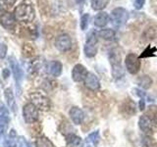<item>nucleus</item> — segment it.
<instances>
[{"instance_id":"obj_24","label":"nucleus","mask_w":157,"mask_h":147,"mask_svg":"<svg viewBox=\"0 0 157 147\" xmlns=\"http://www.w3.org/2000/svg\"><path fill=\"white\" fill-rule=\"evenodd\" d=\"M157 49L155 47H151L150 45L147 46L144 52L140 54V58H148V57H154L155 56V53H156Z\"/></svg>"},{"instance_id":"obj_14","label":"nucleus","mask_w":157,"mask_h":147,"mask_svg":"<svg viewBox=\"0 0 157 147\" xmlns=\"http://www.w3.org/2000/svg\"><path fill=\"white\" fill-rule=\"evenodd\" d=\"M121 111L124 115L126 116H134L136 113V104L135 102L132 101L130 98H128L124 101V103L121 106Z\"/></svg>"},{"instance_id":"obj_19","label":"nucleus","mask_w":157,"mask_h":147,"mask_svg":"<svg viewBox=\"0 0 157 147\" xmlns=\"http://www.w3.org/2000/svg\"><path fill=\"white\" fill-rule=\"evenodd\" d=\"M137 85L141 89H148L152 85V78L147 75L141 76L137 80Z\"/></svg>"},{"instance_id":"obj_15","label":"nucleus","mask_w":157,"mask_h":147,"mask_svg":"<svg viewBox=\"0 0 157 147\" xmlns=\"http://www.w3.org/2000/svg\"><path fill=\"white\" fill-rule=\"evenodd\" d=\"M62 64L59 61H51L47 64V72L52 77H59L62 73Z\"/></svg>"},{"instance_id":"obj_25","label":"nucleus","mask_w":157,"mask_h":147,"mask_svg":"<svg viewBox=\"0 0 157 147\" xmlns=\"http://www.w3.org/2000/svg\"><path fill=\"white\" fill-rule=\"evenodd\" d=\"M5 97H6V99H7L8 105L12 109V111L15 113L16 111H15V107H14V96H13L12 91H11V89H10V88H8V89L5 90Z\"/></svg>"},{"instance_id":"obj_16","label":"nucleus","mask_w":157,"mask_h":147,"mask_svg":"<svg viewBox=\"0 0 157 147\" xmlns=\"http://www.w3.org/2000/svg\"><path fill=\"white\" fill-rule=\"evenodd\" d=\"M109 22V15L106 12H99L94 17V24L98 28H104Z\"/></svg>"},{"instance_id":"obj_20","label":"nucleus","mask_w":157,"mask_h":147,"mask_svg":"<svg viewBox=\"0 0 157 147\" xmlns=\"http://www.w3.org/2000/svg\"><path fill=\"white\" fill-rule=\"evenodd\" d=\"M109 0H91V8L94 11H100L107 7Z\"/></svg>"},{"instance_id":"obj_29","label":"nucleus","mask_w":157,"mask_h":147,"mask_svg":"<svg viewBox=\"0 0 157 147\" xmlns=\"http://www.w3.org/2000/svg\"><path fill=\"white\" fill-rule=\"evenodd\" d=\"M139 108L140 111H144L145 109V99H144V98H140L139 102Z\"/></svg>"},{"instance_id":"obj_18","label":"nucleus","mask_w":157,"mask_h":147,"mask_svg":"<svg viewBox=\"0 0 157 147\" xmlns=\"http://www.w3.org/2000/svg\"><path fill=\"white\" fill-rule=\"evenodd\" d=\"M66 142L67 145L70 147H80L82 144V138L76 134H68L66 135Z\"/></svg>"},{"instance_id":"obj_7","label":"nucleus","mask_w":157,"mask_h":147,"mask_svg":"<svg viewBox=\"0 0 157 147\" xmlns=\"http://www.w3.org/2000/svg\"><path fill=\"white\" fill-rule=\"evenodd\" d=\"M24 119L28 124H33L38 120V109L32 102L27 103L23 108Z\"/></svg>"},{"instance_id":"obj_4","label":"nucleus","mask_w":157,"mask_h":147,"mask_svg":"<svg viewBox=\"0 0 157 147\" xmlns=\"http://www.w3.org/2000/svg\"><path fill=\"white\" fill-rule=\"evenodd\" d=\"M156 125H157V123L147 114L140 116L139 120L140 129L146 135H151L154 134L156 130Z\"/></svg>"},{"instance_id":"obj_1","label":"nucleus","mask_w":157,"mask_h":147,"mask_svg":"<svg viewBox=\"0 0 157 147\" xmlns=\"http://www.w3.org/2000/svg\"><path fill=\"white\" fill-rule=\"evenodd\" d=\"M109 61L111 65V73L112 77L118 80L122 78L125 75L124 69L122 66V58H121V52L118 48H113L109 51Z\"/></svg>"},{"instance_id":"obj_12","label":"nucleus","mask_w":157,"mask_h":147,"mask_svg":"<svg viewBox=\"0 0 157 147\" xmlns=\"http://www.w3.org/2000/svg\"><path fill=\"white\" fill-rule=\"evenodd\" d=\"M85 85L86 88H88L90 90L96 91L100 88V81L98 80V77L92 73H88V75L86 76L85 80Z\"/></svg>"},{"instance_id":"obj_21","label":"nucleus","mask_w":157,"mask_h":147,"mask_svg":"<svg viewBox=\"0 0 157 147\" xmlns=\"http://www.w3.org/2000/svg\"><path fill=\"white\" fill-rule=\"evenodd\" d=\"M36 147H55L47 137H44V136L38 137L36 140Z\"/></svg>"},{"instance_id":"obj_3","label":"nucleus","mask_w":157,"mask_h":147,"mask_svg":"<svg viewBox=\"0 0 157 147\" xmlns=\"http://www.w3.org/2000/svg\"><path fill=\"white\" fill-rule=\"evenodd\" d=\"M110 19L112 24L116 28H121L127 23L128 19H129V13H128V11L125 8L118 7L112 10Z\"/></svg>"},{"instance_id":"obj_17","label":"nucleus","mask_w":157,"mask_h":147,"mask_svg":"<svg viewBox=\"0 0 157 147\" xmlns=\"http://www.w3.org/2000/svg\"><path fill=\"white\" fill-rule=\"evenodd\" d=\"M98 36L104 40L107 41H113L116 40V32L112 28H103L98 32Z\"/></svg>"},{"instance_id":"obj_23","label":"nucleus","mask_w":157,"mask_h":147,"mask_svg":"<svg viewBox=\"0 0 157 147\" xmlns=\"http://www.w3.org/2000/svg\"><path fill=\"white\" fill-rule=\"evenodd\" d=\"M11 66H12V70L14 73V76H15V80H16L19 83L22 78V70L20 69L18 63L16 61H11Z\"/></svg>"},{"instance_id":"obj_22","label":"nucleus","mask_w":157,"mask_h":147,"mask_svg":"<svg viewBox=\"0 0 157 147\" xmlns=\"http://www.w3.org/2000/svg\"><path fill=\"white\" fill-rule=\"evenodd\" d=\"M99 140H100V135H99V131L95 130L91 132V134H88V136L86 137V141L87 142H90L94 146H97L98 143H99Z\"/></svg>"},{"instance_id":"obj_9","label":"nucleus","mask_w":157,"mask_h":147,"mask_svg":"<svg viewBox=\"0 0 157 147\" xmlns=\"http://www.w3.org/2000/svg\"><path fill=\"white\" fill-rule=\"evenodd\" d=\"M72 39L69 34H60L59 36H57L55 40V46L59 51L61 52H67L69 50H71L72 48Z\"/></svg>"},{"instance_id":"obj_5","label":"nucleus","mask_w":157,"mask_h":147,"mask_svg":"<svg viewBox=\"0 0 157 147\" xmlns=\"http://www.w3.org/2000/svg\"><path fill=\"white\" fill-rule=\"evenodd\" d=\"M83 52H85V55L88 58H92L96 55L97 37H96V33L93 31L87 34L85 46H83Z\"/></svg>"},{"instance_id":"obj_32","label":"nucleus","mask_w":157,"mask_h":147,"mask_svg":"<svg viewBox=\"0 0 157 147\" xmlns=\"http://www.w3.org/2000/svg\"><path fill=\"white\" fill-rule=\"evenodd\" d=\"M86 147H91V146H90V145H88V146H86Z\"/></svg>"},{"instance_id":"obj_8","label":"nucleus","mask_w":157,"mask_h":147,"mask_svg":"<svg viewBox=\"0 0 157 147\" xmlns=\"http://www.w3.org/2000/svg\"><path fill=\"white\" fill-rule=\"evenodd\" d=\"M126 69L132 75H136L139 73L140 69V57H137L135 53H130L126 56L125 59Z\"/></svg>"},{"instance_id":"obj_11","label":"nucleus","mask_w":157,"mask_h":147,"mask_svg":"<svg viewBox=\"0 0 157 147\" xmlns=\"http://www.w3.org/2000/svg\"><path fill=\"white\" fill-rule=\"evenodd\" d=\"M16 21L17 20L14 15L9 12H5L0 16V24H2L4 28L9 29V31L15 28V27H16Z\"/></svg>"},{"instance_id":"obj_28","label":"nucleus","mask_w":157,"mask_h":147,"mask_svg":"<svg viewBox=\"0 0 157 147\" xmlns=\"http://www.w3.org/2000/svg\"><path fill=\"white\" fill-rule=\"evenodd\" d=\"M5 146L6 147H16V141L12 139H8L5 141Z\"/></svg>"},{"instance_id":"obj_30","label":"nucleus","mask_w":157,"mask_h":147,"mask_svg":"<svg viewBox=\"0 0 157 147\" xmlns=\"http://www.w3.org/2000/svg\"><path fill=\"white\" fill-rule=\"evenodd\" d=\"M3 77L6 78L7 77H9V71L7 70V69H5V70L3 71Z\"/></svg>"},{"instance_id":"obj_26","label":"nucleus","mask_w":157,"mask_h":147,"mask_svg":"<svg viewBox=\"0 0 157 147\" xmlns=\"http://www.w3.org/2000/svg\"><path fill=\"white\" fill-rule=\"evenodd\" d=\"M88 24H90V14L86 13L81 17L80 26H81V28L82 29V31H86V29L87 28Z\"/></svg>"},{"instance_id":"obj_2","label":"nucleus","mask_w":157,"mask_h":147,"mask_svg":"<svg viewBox=\"0 0 157 147\" xmlns=\"http://www.w3.org/2000/svg\"><path fill=\"white\" fill-rule=\"evenodd\" d=\"M14 16L19 22L29 23L33 21L34 17H36V12L32 5L23 3L16 7L14 11Z\"/></svg>"},{"instance_id":"obj_27","label":"nucleus","mask_w":157,"mask_h":147,"mask_svg":"<svg viewBox=\"0 0 157 147\" xmlns=\"http://www.w3.org/2000/svg\"><path fill=\"white\" fill-rule=\"evenodd\" d=\"M144 3H145V0H135V2H134V7H135L136 10H140L142 7H144Z\"/></svg>"},{"instance_id":"obj_6","label":"nucleus","mask_w":157,"mask_h":147,"mask_svg":"<svg viewBox=\"0 0 157 147\" xmlns=\"http://www.w3.org/2000/svg\"><path fill=\"white\" fill-rule=\"evenodd\" d=\"M32 103L38 110L47 111L50 108V101L48 98L40 92H33L31 94Z\"/></svg>"},{"instance_id":"obj_31","label":"nucleus","mask_w":157,"mask_h":147,"mask_svg":"<svg viewBox=\"0 0 157 147\" xmlns=\"http://www.w3.org/2000/svg\"><path fill=\"white\" fill-rule=\"evenodd\" d=\"M16 0H4V2L6 3V4H9V5H11V4H13Z\"/></svg>"},{"instance_id":"obj_13","label":"nucleus","mask_w":157,"mask_h":147,"mask_svg":"<svg viewBox=\"0 0 157 147\" xmlns=\"http://www.w3.org/2000/svg\"><path fill=\"white\" fill-rule=\"evenodd\" d=\"M71 117V120L75 125H81L85 120V113L78 107H73L71 108L70 112H69Z\"/></svg>"},{"instance_id":"obj_10","label":"nucleus","mask_w":157,"mask_h":147,"mask_svg":"<svg viewBox=\"0 0 157 147\" xmlns=\"http://www.w3.org/2000/svg\"><path fill=\"white\" fill-rule=\"evenodd\" d=\"M87 75H88V72L86 70V68L83 65H82V64H77V65H75V67L73 68L72 78L76 82L85 81Z\"/></svg>"}]
</instances>
